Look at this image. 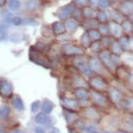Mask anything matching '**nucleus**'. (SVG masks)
Segmentation results:
<instances>
[{
  "mask_svg": "<svg viewBox=\"0 0 133 133\" xmlns=\"http://www.w3.org/2000/svg\"><path fill=\"white\" fill-rule=\"evenodd\" d=\"M102 133H109V132H108V131H103V132H102Z\"/></svg>",
  "mask_w": 133,
  "mask_h": 133,
  "instance_id": "nucleus-27",
  "label": "nucleus"
},
{
  "mask_svg": "<svg viewBox=\"0 0 133 133\" xmlns=\"http://www.w3.org/2000/svg\"><path fill=\"white\" fill-rule=\"evenodd\" d=\"M7 0H0V7H3L6 4Z\"/></svg>",
  "mask_w": 133,
  "mask_h": 133,
  "instance_id": "nucleus-21",
  "label": "nucleus"
},
{
  "mask_svg": "<svg viewBox=\"0 0 133 133\" xmlns=\"http://www.w3.org/2000/svg\"><path fill=\"white\" fill-rule=\"evenodd\" d=\"M39 6V0H28L26 3L27 9L32 11V10L37 9Z\"/></svg>",
  "mask_w": 133,
  "mask_h": 133,
  "instance_id": "nucleus-11",
  "label": "nucleus"
},
{
  "mask_svg": "<svg viewBox=\"0 0 133 133\" xmlns=\"http://www.w3.org/2000/svg\"><path fill=\"white\" fill-rule=\"evenodd\" d=\"M90 85L93 87V89H95V91H108L109 90V83L105 80L103 77L101 76H94L90 78L89 81Z\"/></svg>",
  "mask_w": 133,
  "mask_h": 133,
  "instance_id": "nucleus-1",
  "label": "nucleus"
},
{
  "mask_svg": "<svg viewBox=\"0 0 133 133\" xmlns=\"http://www.w3.org/2000/svg\"><path fill=\"white\" fill-rule=\"evenodd\" d=\"M52 133H60V130L57 129V128H54V129L52 130Z\"/></svg>",
  "mask_w": 133,
  "mask_h": 133,
  "instance_id": "nucleus-23",
  "label": "nucleus"
},
{
  "mask_svg": "<svg viewBox=\"0 0 133 133\" xmlns=\"http://www.w3.org/2000/svg\"><path fill=\"white\" fill-rule=\"evenodd\" d=\"M117 75L123 82H128L130 78V73L125 67H118L117 68Z\"/></svg>",
  "mask_w": 133,
  "mask_h": 133,
  "instance_id": "nucleus-4",
  "label": "nucleus"
},
{
  "mask_svg": "<svg viewBox=\"0 0 133 133\" xmlns=\"http://www.w3.org/2000/svg\"><path fill=\"white\" fill-rule=\"evenodd\" d=\"M89 68L97 72V73H100L102 71V65L101 64V63H100L98 59L92 57L89 61Z\"/></svg>",
  "mask_w": 133,
  "mask_h": 133,
  "instance_id": "nucleus-5",
  "label": "nucleus"
},
{
  "mask_svg": "<svg viewBox=\"0 0 133 133\" xmlns=\"http://www.w3.org/2000/svg\"><path fill=\"white\" fill-rule=\"evenodd\" d=\"M53 30H54V33H62L65 31V26L61 22H56L53 25Z\"/></svg>",
  "mask_w": 133,
  "mask_h": 133,
  "instance_id": "nucleus-10",
  "label": "nucleus"
},
{
  "mask_svg": "<svg viewBox=\"0 0 133 133\" xmlns=\"http://www.w3.org/2000/svg\"><path fill=\"white\" fill-rule=\"evenodd\" d=\"M36 133H44V131H43V130H42L41 129H39V130H37V132H36Z\"/></svg>",
  "mask_w": 133,
  "mask_h": 133,
  "instance_id": "nucleus-25",
  "label": "nucleus"
},
{
  "mask_svg": "<svg viewBox=\"0 0 133 133\" xmlns=\"http://www.w3.org/2000/svg\"><path fill=\"white\" fill-rule=\"evenodd\" d=\"M87 133H96V128L94 125H89L86 128Z\"/></svg>",
  "mask_w": 133,
  "mask_h": 133,
  "instance_id": "nucleus-20",
  "label": "nucleus"
},
{
  "mask_svg": "<svg viewBox=\"0 0 133 133\" xmlns=\"http://www.w3.org/2000/svg\"><path fill=\"white\" fill-rule=\"evenodd\" d=\"M53 108H54V105L50 101H47L46 103L44 104V106H43V110L46 113H49V112L52 111Z\"/></svg>",
  "mask_w": 133,
  "mask_h": 133,
  "instance_id": "nucleus-16",
  "label": "nucleus"
},
{
  "mask_svg": "<svg viewBox=\"0 0 133 133\" xmlns=\"http://www.w3.org/2000/svg\"><path fill=\"white\" fill-rule=\"evenodd\" d=\"M74 94L78 98L80 99H84L89 96V91L85 88L82 87H78L74 90Z\"/></svg>",
  "mask_w": 133,
  "mask_h": 133,
  "instance_id": "nucleus-6",
  "label": "nucleus"
},
{
  "mask_svg": "<svg viewBox=\"0 0 133 133\" xmlns=\"http://www.w3.org/2000/svg\"><path fill=\"white\" fill-rule=\"evenodd\" d=\"M77 25H78V24L74 19H68L67 21V28L70 31H74L77 28Z\"/></svg>",
  "mask_w": 133,
  "mask_h": 133,
  "instance_id": "nucleus-12",
  "label": "nucleus"
},
{
  "mask_svg": "<svg viewBox=\"0 0 133 133\" xmlns=\"http://www.w3.org/2000/svg\"><path fill=\"white\" fill-rule=\"evenodd\" d=\"M124 103V105L127 109H130L133 110V97H130V98H127V99H124L122 101L121 104Z\"/></svg>",
  "mask_w": 133,
  "mask_h": 133,
  "instance_id": "nucleus-14",
  "label": "nucleus"
},
{
  "mask_svg": "<svg viewBox=\"0 0 133 133\" xmlns=\"http://www.w3.org/2000/svg\"><path fill=\"white\" fill-rule=\"evenodd\" d=\"M12 24H15V25H20V24H22L21 17H13V18H12Z\"/></svg>",
  "mask_w": 133,
  "mask_h": 133,
  "instance_id": "nucleus-19",
  "label": "nucleus"
},
{
  "mask_svg": "<svg viewBox=\"0 0 133 133\" xmlns=\"http://www.w3.org/2000/svg\"><path fill=\"white\" fill-rule=\"evenodd\" d=\"M115 133H129V132L125 131V130H117V131H116Z\"/></svg>",
  "mask_w": 133,
  "mask_h": 133,
  "instance_id": "nucleus-24",
  "label": "nucleus"
},
{
  "mask_svg": "<svg viewBox=\"0 0 133 133\" xmlns=\"http://www.w3.org/2000/svg\"><path fill=\"white\" fill-rule=\"evenodd\" d=\"M47 120V117L43 114H39L38 115V117H36V121L39 123V124H44Z\"/></svg>",
  "mask_w": 133,
  "mask_h": 133,
  "instance_id": "nucleus-18",
  "label": "nucleus"
},
{
  "mask_svg": "<svg viewBox=\"0 0 133 133\" xmlns=\"http://www.w3.org/2000/svg\"><path fill=\"white\" fill-rule=\"evenodd\" d=\"M8 7L11 11H18L21 7V3L19 0H9Z\"/></svg>",
  "mask_w": 133,
  "mask_h": 133,
  "instance_id": "nucleus-9",
  "label": "nucleus"
},
{
  "mask_svg": "<svg viewBox=\"0 0 133 133\" xmlns=\"http://www.w3.org/2000/svg\"><path fill=\"white\" fill-rule=\"evenodd\" d=\"M108 91H109V98L110 99V101L113 103H117V104H121L124 100V96H123V93L120 90H118L117 88L111 87L109 88Z\"/></svg>",
  "mask_w": 133,
  "mask_h": 133,
  "instance_id": "nucleus-2",
  "label": "nucleus"
},
{
  "mask_svg": "<svg viewBox=\"0 0 133 133\" xmlns=\"http://www.w3.org/2000/svg\"><path fill=\"white\" fill-rule=\"evenodd\" d=\"M72 11V5H67V6H64L62 7L60 11V13H59V16L61 17V19H66L67 17H68L69 13L71 12Z\"/></svg>",
  "mask_w": 133,
  "mask_h": 133,
  "instance_id": "nucleus-7",
  "label": "nucleus"
},
{
  "mask_svg": "<svg viewBox=\"0 0 133 133\" xmlns=\"http://www.w3.org/2000/svg\"><path fill=\"white\" fill-rule=\"evenodd\" d=\"M102 62H103V64L108 66V68L109 67L110 69H113V67H114V64H113V60L110 58L109 56V54H108L107 52H102Z\"/></svg>",
  "mask_w": 133,
  "mask_h": 133,
  "instance_id": "nucleus-8",
  "label": "nucleus"
},
{
  "mask_svg": "<svg viewBox=\"0 0 133 133\" xmlns=\"http://www.w3.org/2000/svg\"><path fill=\"white\" fill-rule=\"evenodd\" d=\"M91 97H92L93 100L96 103V104L100 105V106H106L108 104L107 97H105L103 94H102L100 91H93L91 93Z\"/></svg>",
  "mask_w": 133,
  "mask_h": 133,
  "instance_id": "nucleus-3",
  "label": "nucleus"
},
{
  "mask_svg": "<svg viewBox=\"0 0 133 133\" xmlns=\"http://www.w3.org/2000/svg\"><path fill=\"white\" fill-rule=\"evenodd\" d=\"M65 104H66V106L67 108H76L78 106V104H77V102L75 101V100L72 99V98H67L66 99V102H65Z\"/></svg>",
  "mask_w": 133,
  "mask_h": 133,
  "instance_id": "nucleus-15",
  "label": "nucleus"
},
{
  "mask_svg": "<svg viewBox=\"0 0 133 133\" xmlns=\"http://www.w3.org/2000/svg\"><path fill=\"white\" fill-rule=\"evenodd\" d=\"M89 37L90 38H92L93 40H97L100 37V33L98 31H94V30H92V31H90L89 32Z\"/></svg>",
  "mask_w": 133,
  "mask_h": 133,
  "instance_id": "nucleus-17",
  "label": "nucleus"
},
{
  "mask_svg": "<svg viewBox=\"0 0 133 133\" xmlns=\"http://www.w3.org/2000/svg\"><path fill=\"white\" fill-rule=\"evenodd\" d=\"M74 1L76 2V3H78V4H83L86 0H74Z\"/></svg>",
  "mask_w": 133,
  "mask_h": 133,
  "instance_id": "nucleus-22",
  "label": "nucleus"
},
{
  "mask_svg": "<svg viewBox=\"0 0 133 133\" xmlns=\"http://www.w3.org/2000/svg\"><path fill=\"white\" fill-rule=\"evenodd\" d=\"M66 52L67 54H74V53H78L80 54L82 52V50L78 48L76 46H73V45H67L66 47Z\"/></svg>",
  "mask_w": 133,
  "mask_h": 133,
  "instance_id": "nucleus-13",
  "label": "nucleus"
},
{
  "mask_svg": "<svg viewBox=\"0 0 133 133\" xmlns=\"http://www.w3.org/2000/svg\"><path fill=\"white\" fill-rule=\"evenodd\" d=\"M69 133H76V132H75V130H70Z\"/></svg>",
  "mask_w": 133,
  "mask_h": 133,
  "instance_id": "nucleus-26",
  "label": "nucleus"
}]
</instances>
